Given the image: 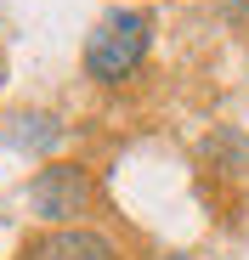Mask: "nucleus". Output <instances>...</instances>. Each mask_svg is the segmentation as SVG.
<instances>
[{
  "label": "nucleus",
  "mask_w": 249,
  "mask_h": 260,
  "mask_svg": "<svg viewBox=\"0 0 249 260\" xmlns=\"http://www.w3.org/2000/svg\"><path fill=\"white\" fill-rule=\"evenodd\" d=\"M147 46H153V12H142V6H113V12H102L97 28L85 34V74H91L97 85H124V79L142 68Z\"/></svg>",
  "instance_id": "obj_1"
},
{
  "label": "nucleus",
  "mask_w": 249,
  "mask_h": 260,
  "mask_svg": "<svg viewBox=\"0 0 249 260\" xmlns=\"http://www.w3.org/2000/svg\"><path fill=\"white\" fill-rule=\"evenodd\" d=\"M91 198H97V181H91V170L74 164V158H51V164H40L34 181H28V209L40 215V221H51V226L79 221V215L91 209Z\"/></svg>",
  "instance_id": "obj_2"
},
{
  "label": "nucleus",
  "mask_w": 249,
  "mask_h": 260,
  "mask_svg": "<svg viewBox=\"0 0 249 260\" xmlns=\"http://www.w3.org/2000/svg\"><path fill=\"white\" fill-rule=\"evenodd\" d=\"M17 260H119V249H113L108 232H91V226H51Z\"/></svg>",
  "instance_id": "obj_3"
},
{
  "label": "nucleus",
  "mask_w": 249,
  "mask_h": 260,
  "mask_svg": "<svg viewBox=\"0 0 249 260\" xmlns=\"http://www.w3.org/2000/svg\"><path fill=\"white\" fill-rule=\"evenodd\" d=\"M12 136V147H23V153H51L57 142H63V119L57 113H17V124L6 130Z\"/></svg>",
  "instance_id": "obj_4"
},
{
  "label": "nucleus",
  "mask_w": 249,
  "mask_h": 260,
  "mask_svg": "<svg viewBox=\"0 0 249 260\" xmlns=\"http://www.w3.org/2000/svg\"><path fill=\"white\" fill-rule=\"evenodd\" d=\"M0 79H6V57H0Z\"/></svg>",
  "instance_id": "obj_5"
}]
</instances>
